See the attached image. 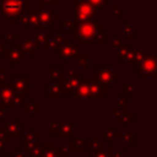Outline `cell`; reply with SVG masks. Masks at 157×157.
I'll return each mask as SVG.
<instances>
[{
    "mask_svg": "<svg viewBox=\"0 0 157 157\" xmlns=\"http://www.w3.org/2000/svg\"><path fill=\"white\" fill-rule=\"evenodd\" d=\"M99 21H76V28L72 33L78 44H105V34L101 31Z\"/></svg>",
    "mask_w": 157,
    "mask_h": 157,
    "instance_id": "obj_1",
    "label": "cell"
},
{
    "mask_svg": "<svg viewBox=\"0 0 157 157\" xmlns=\"http://www.w3.org/2000/svg\"><path fill=\"white\" fill-rule=\"evenodd\" d=\"M29 11V0H4L0 15L6 17L7 22H21L25 13Z\"/></svg>",
    "mask_w": 157,
    "mask_h": 157,
    "instance_id": "obj_2",
    "label": "cell"
},
{
    "mask_svg": "<svg viewBox=\"0 0 157 157\" xmlns=\"http://www.w3.org/2000/svg\"><path fill=\"white\" fill-rule=\"evenodd\" d=\"M74 7H75V21H93L96 10L85 2V0H74Z\"/></svg>",
    "mask_w": 157,
    "mask_h": 157,
    "instance_id": "obj_3",
    "label": "cell"
},
{
    "mask_svg": "<svg viewBox=\"0 0 157 157\" xmlns=\"http://www.w3.org/2000/svg\"><path fill=\"white\" fill-rule=\"evenodd\" d=\"M136 72L140 74L141 77H152L157 74V65H156V55L146 54L141 64L134 69Z\"/></svg>",
    "mask_w": 157,
    "mask_h": 157,
    "instance_id": "obj_4",
    "label": "cell"
},
{
    "mask_svg": "<svg viewBox=\"0 0 157 157\" xmlns=\"http://www.w3.org/2000/svg\"><path fill=\"white\" fill-rule=\"evenodd\" d=\"M96 81L102 83H117L119 81V74L115 72L112 67L105 66H96Z\"/></svg>",
    "mask_w": 157,
    "mask_h": 157,
    "instance_id": "obj_5",
    "label": "cell"
},
{
    "mask_svg": "<svg viewBox=\"0 0 157 157\" xmlns=\"http://www.w3.org/2000/svg\"><path fill=\"white\" fill-rule=\"evenodd\" d=\"M59 55L63 58V60H78L80 58V44L78 43H67L58 49Z\"/></svg>",
    "mask_w": 157,
    "mask_h": 157,
    "instance_id": "obj_6",
    "label": "cell"
},
{
    "mask_svg": "<svg viewBox=\"0 0 157 157\" xmlns=\"http://www.w3.org/2000/svg\"><path fill=\"white\" fill-rule=\"evenodd\" d=\"M38 16V27H48L56 21L55 10H43L37 12Z\"/></svg>",
    "mask_w": 157,
    "mask_h": 157,
    "instance_id": "obj_7",
    "label": "cell"
},
{
    "mask_svg": "<svg viewBox=\"0 0 157 157\" xmlns=\"http://www.w3.org/2000/svg\"><path fill=\"white\" fill-rule=\"evenodd\" d=\"M11 87L16 93L27 94L28 93V77H12Z\"/></svg>",
    "mask_w": 157,
    "mask_h": 157,
    "instance_id": "obj_8",
    "label": "cell"
},
{
    "mask_svg": "<svg viewBox=\"0 0 157 157\" xmlns=\"http://www.w3.org/2000/svg\"><path fill=\"white\" fill-rule=\"evenodd\" d=\"M7 59H9V61L11 63V65L12 66H17L18 65V63L23 59V56H22V52H21V49H20V44H16V43H12L11 44V49L10 50H7Z\"/></svg>",
    "mask_w": 157,
    "mask_h": 157,
    "instance_id": "obj_9",
    "label": "cell"
},
{
    "mask_svg": "<svg viewBox=\"0 0 157 157\" xmlns=\"http://www.w3.org/2000/svg\"><path fill=\"white\" fill-rule=\"evenodd\" d=\"M145 56H146V53H145V52L132 49V50H129V53H128L125 60H129V65H130L131 67L136 69V67L141 64V61L144 60Z\"/></svg>",
    "mask_w": 157,
    "mask_h": 157,
    "instance_id": "obj_10",
    "label": "cell"
},
{
    "mask_svg": "<svg viewBox=\"0 0 157 157\" xmlns=\"http://www.w3.org/2000/svg\"><path fill=\"white\" fill-rule=\"evenodd\" d=\"M15 91L11 87V85H5L2 87H0V102L4 105H12V99L15 96Z\"/></svg>",
    "mask_w": 157,
    "mask_h": 157,
    "instance_id": "obj_11",
    "label": "cell"
},
{
    "mask_svg": "<svg viewBox=\"0 0 157 157\" xmlns=\"http://www.w3.org/2000/svg\"><path fill=\"white\" fill-rule=\"evenodd\" d=\"M61 82L59 83L60 86V90H61V93H65V94H69V93H74V91L76 90L77 85H78V81L75 80V78H71L69 76L66 77H61Z\"/></svg>",
    "mask_w": 157,
    "mask_h": 157,
    "instance_id": "obj_12",
    "label": "cell"
},
{
    "mask_svg": "<svg viewBox=\"0 0 157 157\" xmlns=\"http://www.w3.org/2000/svg\"><path fill=\"white\" fill-rule=\"evenodd\" d=\"M22 126L23 124L20 121V123H16V121H9L5 126V131H6V137H10V139H16L18 136V134L22 132Z\"/></svg>",
    "mask_w": 157,
    "mask_h": 157,
    "instance_id": "obj_13",
    "label": "cell"
},
{
    "mask_svg": "<svg viewBox=\"0 0 157 157\" xmlns=\"http://www.w3.org/2000/svg\"><path fill=\"white\" fill-rule=\"evenodd\" d=\"M39 48V45L34 42V39H29V38H23L22 43L20 44V49L22 52V54H28V55H33L34 52Z\"/></svg>",
    "mask_w": 157,
    "mask_h": 157,
    "instance_id": "obj_14",
    "label": "cell"
},
{
    "mask_svg": "<svg viewBox=\"0 0 157 157\" xmlns=\"http://www.w3.org/2000/svg\"><path fill=\"white\" fill-rule=\"evenodd\" d=\"M88 83L85 82H78L76 90L74 91V98L75 99H90L91 94H90V88H88Z\"/></svg>",
    "mask_w": 157,
    "mask_h": 157,
    "instance_id": "obj_15",
    "label": "cell"
},
{
    "mask_svg": "<svg viewBox=\"0 0 157 157\" xmlns=\"http://www.w3.org/2000/svg\"><path fill=\"white\" fill-rule=\"evenodd\" d=\"M21 22L25 26H28V27H38V16H37V12L28 11L27 13H25L22 16Z\"/></svg>",
    "mask_w": 157,
    "mask_h": 157,
    "instance_id": "obj_16",
    "label": "cell"
},
{
    "mask_svg": "<svg viewBox=\"0 0 157 157\" xmlns=\"http://www.w3.org/2000/svg\"><path fill=\"white\" fill-rule=\"evenodd\" d=\"M38 137H39V134H36L33 128H31L29 131L23 135V148L25 150H31L33 147V140L38 139Z\"/></svg>",
    "mask_w": 157,
    "mask_h": 157,
    "instance_id": "obj_17",
    "label": "cell"
},
{
    "mask_svg": "<svg viewBox=\"0 0 157 157\" xmlns=\"http://www.w3.org/2000/svg\"><path fill=\"white\" fill-rule=\"evenodd\" d=\"M44 87H45L44 92H45L47 94H49L52 99H56V97L61 93V90H60L59 83H50V82H45Z\"/></svg>",
    "mask_w": 157,
    "mask_h": 157,
    "instance_id": "obj_18",
    "label": "cell"
},
{
    "mask_svg": "<svg viewBox=\"0 0 157 157\" xmlns=\"http://www.w3.org/2000/svg\"><path fill=\"white\" fill-rule=\"evenodd\" d=\"M113 115H115V117H118V119H119V121H121L123 124H124V126L125 128H128L129 126V124H130V121H134L135 119H134V117H130V114H129V112L128 110H123V112H113Z\"/></svg>",
    "mask_w": 157,
    "mask_h": 157,
    "instance_id": "obj_19",
    "label": "cell"
},
{
    "mask_svg": "<svg viewBox=\"0 0 157 157\" xmlns=\"http://www.w3.org/2000/svg\"><path fill=\"white\" fill-rule=\"evenodd\" d=\"M50 38H52V33L50 32H37V33H34V42L38 45L45 44Z\"/></svg>",
    "mask_w": 157,
    "mask_h": 157,
    "instance_id": "obj_20",
    "label": "cell"
},
{
    "mask_svg": "<svg viewBox=\"0 0 157 157\" xmlns=\"http://www.w3.org/2000/svg\"><path fill=\"white\" fill-rule=\"evenodd\" d=\"M63 75V67L53 65L50 67V83H58V78H60Z\"/></svg>",
    "mask_w": 157,
    "mask_h": 157,
    "instance_id": "obj_21",
    "label": "cell"
},
{
    "mask_svg": "<svg viewBox=\"0 0 157 157\" xmlns=\"http://www.w3.org/2000/svg\"><path fill=\"white\" fill-rule=\"evenodd\" d=\"M60 132L64 139H72V124L60 123Z\"/></svg>",
    "mask_w": 157,
    "mask_h": 157,
    "instance_id": "obj_22",
    "label": "cell"
},
{
    "mask_svg": "<svg viewBox=\"0 0 157 157\" xmlns=\"http://www.w3.org/2000/svg\"><path fill=\"white\" fill-rule=\"evenodd\" d=\"M119 135V130L117 128H110L107 130V132L102 134V139H107V144H113V140L117 139Z\"/></svg>",
    "mask_w": 157,
    "mask_h": 157,
    "instance_id": "obj_23",
    "label": "cell"
},
{
    "mask_svg": "<svg viewBox=\"0 0 157 157\" xmlns=\"http://www.w3.org/2000/svg\"><path fill=\"white\" fill-rule=\"evenodd\" d=\"M123 36H124V38H128V39L135 37V28L132 26H130L129 21L123 22Z\"/></svg>",
    "mask_w": 157,
    "mask_h": 157,
    "instance_id": "obj_24",
    "label": "cell"
},
{
    "mask_svg": "<svg viewBox=\"0 0 157 157\" xmlns=\"http://www.w3.org/2000/svg\"><path fill=\"white\" fill-rule=\"evenodd\" d=\"M117 50H118V59H119L120 61H123V60L126 59V55H128V53H129V50H130V45H129L128 43H121V44L117 48Z\"/></svg>",
    "mask_w": 157,
    "mask_h": 157,
    "instance_id": "obj_25",
    "label": "cell"
},
{
    "mask_svg": "<svg viewBox=\"0 0 157 157\" xmlns=\"http://www.w3.org/2000/svg\"><path fill=\"white\" fill-rule=\"evenodd\" d=\"M22 109H23L25 112H27L29 117H33V115H34V113H36V112H38V110L40 109V107H39V105H37V104L34 103V101H33V99H29V102H28L26 105H23V107H22Z\"/></svg>",
    "mask_w": 157,
    "mask_h": 157,
    "instance_id": "obj_26",
    "label": "cell"
},
{
    "mask_svg": "<svg viewBox=\"0 0 157 157\" xmlns=\"http://www.w3.org/2000/svg\"><path fill=\"white\" fill-rule=\"evenodd\" d=\"M88 88H90V94H91V98H96V99H99V98H101L102 92H101V88H99L98 82L91 83V85L88 86Z\"/></svg>",
    "mask_w": 157,
    "mask_h": 157,
    "instance_id": "obj_27",
    "label": "cell"
},
{
    "mask_svg": "<svg viewBox=\"0 0 157 157\" xmlns=\"http://www.w3.org/2000/svg\"><path fill=\"white\" fill-rule=\"evenodd\" d=\"M61 26L64 27V28H66V31L69 32V33H74V31H75V28H76V21L75 20H71V21H64L63 23H61Z\"/></svg>",
    "mask_w": 157,
    "mask_h": 157,
    "instance_id": "obj_28",
    "label": "cell"
},
{
    "mask_svg": "<svg viewBox=\"0 0 157 157\" xmlns=\"http://www.w3.org/2000/svg\"><path fill=\"white\" fill-rule=\"evenodd\" d=\"M85 2H87L88 5H91L97 11V10H99L107 2V0H85Z\"/></svg>",
    "mask_w": 157,
    "mask_h": 157,
    "instance_id": "obj_29",
    "label": "cell"
},
{
    "mask_svg": "<svg viewBox=\"0 0 157 157\" xmlns=\"http://www.w3.org/2000/svg\"><path fill=\"white\" fill-rule=\"evenodd\" d=\"M90 60H91V56H90L88 54H85V55H82V56H80V58H78L77 63H78V65H80V66L86 67V66H88V65H90Z\"/></svg>",
    "mask_w": 157,
    "mask_h": 157,
    "instance_id": "obj_30",
    "label": "cell"
},
{
    "mask_svg": "<svg viewBox=\"0 0 157 157\" xmlns=\"http://www.w3.org/2000/svg\"><path fill=\"white\" fill-rule=\"evenodd\" d=\"M67 150H70V148H74V150H83V140L81 139V140H75L74 141V144L72 145H67V146H65Z\"/></svg>",
    "mask_w": 157,
    "mask_h": 157,
    "instance_id": "obj_31",
    "label": "cell"
},
{
    "mask_svg": "<svg viewBox=\"0 0 157 157\" xmlns=\"http://www.w3.org/2000/svg\"><path fill=\"white\" fill-rule=\"evenodd\" d=\"M44 45H45V48H47L48 50H58V49H59V45H58V43L55 42L54 38H50Z\"/></svg>",
    "mask_w": 157,
    "mask_h": 157,
    "instance_id": "obj_32",
    "label": "cell"
},
{
    "mask_svg": "<svg viewBox=\"0 0 157 157\" xmlns=\"http://www.w3.org/2000/svg\"><path fill=\"white\" fill-rule=\"evenodd\" d=\"M119 139H121L124 142H129V144H134V134H119L118 135Z\"/></svg>",
    "mask_w": 157,
    "mask_h": 157,
    "instance_id": "obj_33",
    "label": "cell"
},
{
    "mask_svg": "<svg viewBox=\"0 0 157 157\" xmlns=\"http://www.w3.org/2000/svg\"><path fill=\"white\" fill-rule=\"evenodd\" d=\"M112 15H113L114 17H118V16H119V17H123V16H124V11L120 10L117 4H113V5H112Z\"/></svg>",
    "mask_w": 157,
    "mask_h": 157,
    "instance_id": "obj_34",
    "label": "cell"
},
{
    "mask_svg": "<svg viewBox=\"0 0 157 157\" xmlns=\"http://www.w3.org/2000/svg\"><path fill=\"white\" fill-rule=\"evenodd\" d=\"M54 39H55V42L58 43V45H59V48L69 43V42H67V39H66L65 37H63V34H61V33H58V34L55 36V38H54Z\"/></svg>",
    "mask_w": 157,
    "mask_h": 157,
    "instance_id": "obj_35",
    "label": "cell"
},
{
    "mask_svg": "<svg viewBox=\"0 0 157 157\" xmlns=\"http://www.w3.org/2000/svg\"><path fill=\"white\" fill-rule=\"evenodd\" d=\"M124 91H125V93L132 94L135 92V85L132 82H124Z\"/></svg>",
    "mask_w": 157,
    "mask_h": 157,
    "instance_id": "obj_36",
    "label": "cell"
},
{
    "mask_svg": "<svg viewBox=\"0 0 157 157\" xmlns=\"http://www.w3.org/2000/svg\"><path fill=\"white\" fill-rule=\"evenodd\" d=\"M17 37H18L17 32H10V33H7V36H6L5 43H6V44H12V43H13V39H16Z\"/></svg>",
    "mask_w": 157,
    "mask_h": 157,
    "instance_id": "obj_37",
    "label": "cell"
},
{
    "mask_svg": "<svg viewBox=\"0 0 157 157\" xmlns=\"http://www.w3.org/2000/svg\"><path fill=\"white\" fill-rule=\"evenodd\" d=\"M45 146V145H44ZM48 148L49 150H43V157H54V148H55V145H50V146H48Z\"/></svg>",
    "mask_w": 157,
    "mask_h": 157,
    "instance_id": "obj_38",
    "label": "cell"
},
{
    "mask_svg": "<svg viewBox=\"0 0 157 157\" xmlns=\"http://www.w3.org/2000/svg\"><path fill=\"white\" fill-rule=\"evenodd\" d=\"M22 103H23V96L20 94V93H15L13 99H12V105H18V104H22Z\"/></svg>",
    "mask_w": 157,
    "mask_h": 157,
    "instance_id": "obj_39",
    "label": "cell"
},
{
    "mask_svg": "<svg viewBox=\"0 0 157 157\" xmlns=\"http://www.w3.org/2000/svg\"><path fill=\"white\" fill-rule=\"evenodd\" d=\"M118 103H119L120 105H129V104H130V101H129L128 98H125L124 93H119V94H118Z\"/></svg>",
    "mask_w": 157,
    "mask_h": 157,
    "instance_id": "obj_40",
    "label": "cell"
},
{
    "mask_svg": "<svg viewBox=\"0 0 157 157\" xmlns=\"http://www.w3.org/2000/svg\"><path fill=\"white\" fill-rule=\"evenodd\" d=\"M66 72H67V76H69V77H71V78L78 80V77H80L78 72H77V71H75L72 67H67V69H66Z\"/></svg>",
    "mask_w": 157,
    "mask_h": 157,
    "instance_id": "obj_41",
    "label": "cell"
},
{
    "mask_svg": "<svg viewBox=\"0 0 157 157\" xmlns=\"http://www.w3.org/2000/svg\"><path fill=\"white\" fill-rule=\"evenodd\" d=\"M50 131L53 134H56V132H60V123H52V126H50Z\"/></svg>",
    "mask_w": 157,
    "mask_h": 157,
    "instance_id": "obj_42",
    "label": "cell"
},
{
    "mask_svg": "<svg viewBox=\"0 0 157 157\" xmlns=\"http://www.w3.org/2000/svg\"><path fill=\"white\" fill-rule=\"evenodd\" d=\"M112 156V151H101V152H97L96 156H92V157H110Z\"/></svg>",
    "mask_w": 157,
    "mask_h": 157,
    "instance_id": "obj_43",
    "label": "cell"
},
{
    "mask_svg": "<svg viewBox=\"0 0 157 157\" xmlns=\"http://www.w3.org/2000/svg\"><path fill=\"white\" fill-rule=\"evenodd\" d=\"M6 85V71H0V87Z\"/></svg>",
    "mask_w": 157,
    "mask_h": 157,
    "instance_id": "obj_44",
    "label": "cell"
},
{
    "mask_svg": "<svg viewBox=\"0 0 157 157\" xmlns=\"http://www.w3.org/2000/svg\"><path fill=\"white\" fill-rule=\"evenodd\" d=\"M91 147H92L93 150H96V151H99V150H101V144H99V141L92 140V141H91Z\"/></svg>",
    "mask_w": 157,
    "mask_h": 157,
    "instance_id": "obj_45",
    "label": "cell"
},
{
    "mask_svg": "<svg viewBox=\"0 0 157 157\" xmlns=\"http://www.w3.org/2000/svg\"><path fill=\"white\" fill-rule=\"evenodd\" d=\"M7 53V44L6 43H0V55H4Z\"/></svg>",
    "mask_w": 157,
    "mask_h": 157,
    "instance_id": "obj_46",
    "label": "cell"
},
{
    "mask_svg": "<svg viewBox=\"0 0 157 157\" xmlns=\"http://www.w3.org/2000/svg\"><path fill=\"white\" fill-rule=\"evenodd\" d=\"M121 43H123V42H121V39H120V38H113V40H112V45H113L115 49H117Z\"/></svg>",
    "mask_w": 157,
    "mask_h": 157,
    "instance_id": "obj_47",
    "label": "cell"
},
{
    "mask_svg": "<svg viewBox=\"0 0 157 157\" xmlns=\"http://www.w3.org/2000/svg\"><path fill=\"white\" fill-rule=\"evenodd\" d=\"M5 114H6V105L1 104V105H0V120H1V118H2Z\"/></svg>",
    "mask_w": 157,
    "mask_h": 157,
    "instance_id": "obj_48",
    "label": "cell"
},
{
    "mask_svg": "<svg viewBox=\"0 0 157 157\" xmlns=\"http://www.w3.org/2000/svg\"><path fill=\"white\" fill-rule=\"evenodd\" d=\"M40 1H43L45 5L47 4H49V5H56V0H40Z\"/></svg>",
    "mask_w": 157,
    "mask_h": 157,
    "instance_id": "obj_49",
    "label": "cell"
},
{
    "mask_svg": "<svg viewBox=\"0 0 157 157\" xmlns=\"http://www.w3.org/2000/svg\"><path fill=\"white\" fill-rule=\"evenodd\" d=\"M0 137H1V139H5V137H6L5 128H0Z\"/></svg>",
    "mask_w": 157,
    "mask_h": 157,
    "instance_id": "obj_50",
    "label": "cell"
},
{
    "mask_svg": "<svg viewBox=\"0 0 157 157\" xmlns=\"http://www.w3.org/2000/svg\"><path fill=\"white\" fill-rule=\"evenodd\" d=\"M4 147H5V139L0 137V155H1V151H2Z\"/></svg>",
    "mask_w": 157,
    "mask_h": 157,
    "instance_id": "obj_51",
    "label": "cell"
},
{
    "mask_svg": "<svg viewBox=\"0 0 157 157\" xmlns=\"http://www.w3.org/2000/svg\"><path fill=\"white\" fill-rule=\"evenodd\" d=\"M0 39H1V33H0Z\"/></svg>",
    "mask_w": 157,
    "mask_h": 157,
    "instance_id": "obj_52",
    "label": "cell"
},
{
    "mask_svg": "<svg viewBox=\"0 0 157 157\" xmlns=\"http://www.w3.org/2000/svg\"><path fill=\"white\" fill-rule=\"evenodd\" d=\"M1 104H2V103H1V102H0V105H1Z\"/></svg>",
    "mask_w": 157,
    "mask_h": 157,
    "instance_id": "obj_53",
    "label": "cell"
},
{
    "mask_svg": "<svg viewBox=\"0 0 157 157\" xmlns=\"http://www.w3.org/2000/svg\"><path fill=\"white\" fill-rule=\"evenodd\" d=\"M1 1H4V0H1Z\"/></svg>",
    "mask_w": 157,
    "mask_h": 157,
    "instance_id": "obj_54",
    "label": "cell"
}]
</instances>
